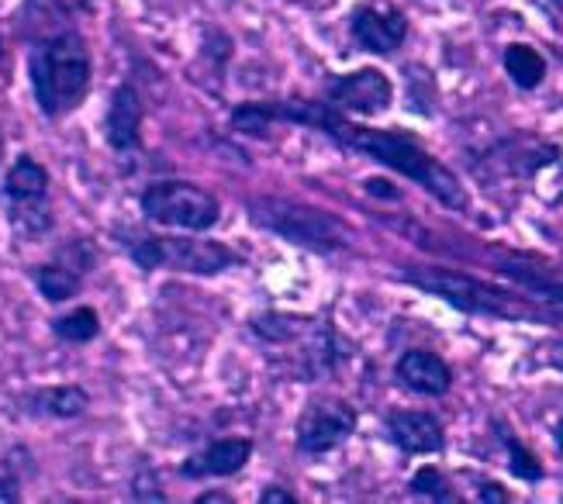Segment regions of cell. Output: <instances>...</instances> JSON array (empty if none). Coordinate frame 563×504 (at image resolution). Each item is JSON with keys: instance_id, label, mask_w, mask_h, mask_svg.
I'll list each match as a JSON object with an SVG mask.
<instances>
[{"instance_id": "obj_23", "label": "cell", "mask_w": 563, "mask_h": 504, "mask_svg": "<svg viewBox=\"0 0 563 504\" xmlns=\"http://www.w3.org/2000/svg\"><path fill=\"white\" fill-rule=\"evenodd\" d=\"M18 477L11 473L8 463H0V501H18Z\"/></svg>"}, {"instance_id": "obj_29", "label": "cell", "mask_w": 563, "mask_h": 504, "mask_svg": "<svg viewBox=\"0 0 563 504\" xmlns=\"http://www.w3.org/2000/svg\"><path fill=\"white\" fill-rule=\"evenodd\" d=\"M553 4H556V8H560V11H563V0H553Z\"/></svg>"}, {"instance_id": "obj_14", "label": "cell", "mask_w": 563, "mask_h": 504, "mask_svg": "<svg viewBox=\"0 0 563 504\" xmlns=\"http://www.w3.org/2000/svg\"><path fill=\"white\" fill-rule=\"evenodd\" d=\"M390 439L405 452H439L443 449V425L426 412H395L387 415Z\"/></svg>"}, {"instance_id": "obj_18", "label": "cell", "mask_w": 563, "mask_h": 504, "mask_svg": "<svg viewBox=\"0 0 563 504\" xmlns=\"http://www.w3.org/2000/svg\"><path fill=\"white\" fill-rule=\"evenodd\" d=\"M53 335L66 346H87L101 335V315H97L90 304H80L66 311V315L53 318Z\"/></svg>"}, {"instance_id": "obj_6", "label": "cell", "mask_w": 563, "mask_h": 504, "mask_svg": "<svg viewBox=\"0 0 563 504\" xmlns=\"http://www.w3.org/2000/svg\"><path fill=\"white\" fill-rule=\"evenodd\" d=\"M408 283H415L419 291H429L435 298L450 301L453 307L460 311H471V315H498V318H529V311L495 287H487L474 277H463V273H453V270H439V267H422V270H408L405 273Z\"/></svg>"}, {"instance_id": "obj_22", "label": "cell", "mask_w": 563, "mask_h": 504, "mask_svg": "<svg viewBox=\"0 0 563 504\" xmlns=\"http://www.w3.org/2000/svg\"><path fill=\"white\" fill-rule=\"evenodd\" d=\"M132 494L139 497V501H166V494L156 488V473L150 470V477H145V470L132 480Z\"/></svg>"}, {"instance_id": "obj_15", "label": "cell", "mask_w": 563, "mask_h": 504, "mask_svg": "<svg viewBox=\"0 0 563 504\" xmlns=\"http://www.w3.org/2000/svg\"><path fill=\"white\" fill-rule=\"evenodd\" d=\"M32 280L48 304H66L84 291V273L77 267H69V262L59 256L53 262H42V267L32 273Z\"/></svg>"}, {"instance_id": "obj_17", "label": "cell", "mask_w": 563, "mask_h": 504, "mask_svg": "<svg viewBox=\"0 0 563 504\" xmlns=\"http://www.w3.org/2000/svg\"><path fill=\"white\" fill-rule=\"evenodd\" d=\"M53 208H48V198H32V201H8V225L18 238L32 243V238H42L53 232Z\"/></svg>"}, {"instance_id": "obj_4", "label": "cell", "mask_w": 563, "mask_h": 504, "mask_svg": "<svg viewBox=\"0 0 563 504\" xmlns=\"http://www.w3.org/2000/svg\"><path fill=\"white\" fill-rule=\"evenodd\" d=\"M250 219L274 232L287 243H298V246H308V249H339L350 243V232L342 228L332 214L318 211V208H308V204H294V201H277V198H260L253 201L250 208Z\"/></svg>"}, {"instance_id": "obj_24", "label": "cell", "mask_w": 563, "mask_h": 504, "mask_svg": "<svg viewBox=\"0 0 563 504\" xmlns=\"http://www.w3.org/2000/svg\"><path fill=\"white\" fill-rule=\"evenodd\" d=\"M298 497H294L290 491H280V488H266L263 494H260V504H294Z\"/></svg>"}, {"instance_id": "obj_5", "label": "cell", "mask_w": 563, "mask_h": 504, "mask_svg": "<svg viewBox=\"0 0 563 504\" xmlns=\"http://www.w3.org/2000/svg\"><path fill=\"white\" fill-rule=\"evenodd\" d=\"M139 204L150 222L184 232H208L222 214V204L211 190L187 180H156L142 190Z\"/></svg>"}, {"instance_id": "obj_2", "label": "cell", "mask_w": 563, "mask_h": 504, "mask_svg": "<svg viewBox=\"0 0 563 504\" xmlns=\"http://www.w3.org/2000/svg\"><path fill=\"white\" fill-rule=\"evenodd\" d=\"M332 138L339 146H350L363 156L384 163L387 170H398L401 177L426 187L429 194L439 198L443 204H450L456 211L467 208V190L460 187V180L446 170V166H439L422 146H415L411 138L395 135V132H377V128H356L350 122H342Z\"/></svg>"}, {"instance_id": "obj_16", "label": "cell", "mask_w": 563, "mask_h": 504, "mask_svg": "<svg viewBox=\"0 0 563 504\" xmlns=\"http://www.w3.org/2000/svg\"><path fill=\"white\" fill-rule=\"evenodd\" d=\"M4 198L8 201L48 198V170L38 159H32V156H18L11 163L8 177H4Z\"/></svg>"}, {"instance_id": "obj_26", "label": "cell", "mask_w": 563, "mask_h": 504, "mask_svg": "<svg viewBox=\"0 0 563 504\" xmlns=\"http://www.w3.org/2000/svg\"><path fill=\"white\" fill-rule=\"evenodd\" d=\"M477 497H481V501H508V494H505L501 488H495V484H481Z\"/></svg>"}, {"instance_id": "obj_25", "label": "cell", "mask_w": 563, "mask_h": 504, "mask_svg": "<svg viewBox=\"0 0 563 504\" xmlns=\"http://www.w3.org/2000/svg\"><path fill=\"white\" fill-rule=\"evenodd\" d=\"M232 501H235V497L225 494V491H205V494L194 497V504H232Z\"/></svg>"}, {"instance_id": "obj_27", "label": "cell", "mask_w": 563, "mask_h": 504, "mask_svg": "<svg viewBox=\"0 0 563 504\" xmlns=\"http://www.w3.org/2000/svg\"><path fill=\"white\" fill-rule=\"evenodd\" d=\"M556 446H560V452H563V418H560V425H556Z\"/></svg>"}, {"instance_id": "obj_28", "label": "cell", "mask_w": 563, "mask_h": 504, "mask_svg": "<svg viewBox=\"0 0 563 504\" xmlns=\"http://www.w3.org/2000/svg\"><path fill=\"white\" fill-rule=\"evenodd\" d=\"M0 163H4V132H0Z\"/></svg>"}, {"instance_id": "obj_20", "label": "cell", "mask_w": 563, "mask_h": 504, "mask_svg": "<svg viewBox=\"0 0 563 504\" xmlns=\"http://www.w3.org/2000/svg\"><path fill=\"white\" fill-rule=\"evenodd\" d=\"M501 439H505V446H508V452H511V460H508L511 473H516V477H526V480H540V477H543V467L536 463V456H532L519 439L505 436V432H501Z\"/></svg>"}, {"instance_id": "obj_3", "label": "cell", "mask_w": 563, "mask_h": 504, "mask_svg": "<svg viewBox=\"0 0 563 504\" xmlns=\"http://www.w3.org/2000/svg\"><path fill=\"white\" fill-rule=\"evenodd\" d=\"M129 256L139 270H177L194 277H214L239 267V256L214 243V238H190V235H142L129 246Z\"/></svg>"}, {"instance_id": "obj_10", "label": "cell", "mask_w": 563, "mask_h": 504, "mask_svg": "<svg viewBox=\"0 0 563 504\" xmlns=\"http://www.w3.org/2000/svg\"><path fill=\"white\" fill-rule=\"evenodd\" d=\"M408 35V21L401 11H374V8H356L353 11V38L366 53L387 56L395 53Z\"/></svg>"}, {"instance_id": "obj_12", "label": "cell", "mask_w": 563, "mask_h": 504, "mask_svg": "<svg viewBox=\"0 0 563 504\" xmlns=\"http://www.w3.org/2000/svg\"><path fill=\"white\" fill-rule=\"evenodd\" d=\"M21 407L32 418L69 422V418H80L90 412V394L80 388V383H53V388H38L32 394H24Z\"/></svg>"}, {"instance_id": "obj_13", "label": "cell", "mask_w": 563, "mask_h": 504, "mask_svg": "<svg viewBox=\"0 0 563 504\" xmlns=\"http://www.w3.org/2000/svg\"><path fill=\"white\" fill-rule=\"evenodd\" d=\"M398 377L415 394H446L450 383H453L450 367L435 352H426V349L405 352L401 363H398Z\"/></svg>"}, {"instance_id": "obj_19", "label": "cell", "mask_w": 563, "mask_h": 504, "mask_svg": "<svg viewBox=\"0 0 563 504\" xmlns=\"http://www.w3.org/2000/svg\"><path fill=\"white\" fill-rule=\"evenodd\" d=\"M505 69L522 90H532V87H540L543 77H547V59L536 49H529V45H508Z\"/></svg>"}, {"instance_id": "obj_9", "label": "cell", "mask_w": 563, "mask_h": 504, "mask_svg": "<svg viewBox=\"0 0 563 504\" xmlns=\"http://www.w3.org/2000/svg\"><path fill=\"white\" fill-rule=\"evenodd\" d=\"M329 98L356 114H380L395 101V87L380 69H360L353 77H342L329 87Z\"/></svg>"}, {"instance_id": "obj_1", "label": "cell", "mask_w": 563, "mask_h": 504, "mask_svg": "<svg viewBox=\"0 0 563 504\" xmlns=\"http://www.w3.org/2000/svg\"><path fill=\"white\" fill-rule=\"evenodd\" d=\"M29 77L35 104L45 117H63L77 111L90 93L93 59L77 32H59L35 45L29 56Z\"/></svg>"}, {"instance_id": "obj_7", "label": "cell", "mask_w": 563, "mask_h": 504, "mask_svg": "<svg viewBox=\"0 0 563 504\" xmlns=\"http://www.w3.org/2000/svg\"><path fill=\"white\" fill-rule=\"evenodd\" d=\"M356 428V412L350 404L322 397L308 404L301 418H298V449L311 452V456H322L332 452L335 446H342Z\"/></svg>"}, {"instance_id": "obj_11", "label": "cell", "mask_w": 563, "mask_h": 504, "mask_svg": "<svg viewBox=\"0 0 563 504\" xmlns=\"http://www.w3.org/2000/svg\"><path fill=\"white\" fill-rule=\"evenodd\" d=\"M253 456V443L242 436H229V439H214L208 449L194 452L184 460L180 473L184 477H232L242 467L250 463Z\"/></svg>"}, {"instance_id": "obj_21", "label": "cell", "mask_w": 563, "mask_h": 504, "mask_svg": "<svg viewBox=\"0 0 563 504\" xmlns=\"http://www.w3.org/2000/svg\"><path fill=\"white\" fill-rule=\"evenodd\" d=\"M411 488L419 491V494H432V497H439V501H450L453 494H450V488H446V480H443V473H439L435 467H426V470H419L411 477Z\"/></svg>"}, {"instance_id": "obj_8", "label": "cell", "mask_w": 563, "mask_h": 504, "mask_svg": "<svg viewBox=\"0 0 563 504\" xmlns=\"http://www.w3.org/2000/svg\"><path fill=\"white\" fill-rule=\"evenodd\" d=\"M142 122H145V104L132 83L114 87L108 111H104V138L118 156H129L142 149Z\"/></svg>"}]
</instances>
